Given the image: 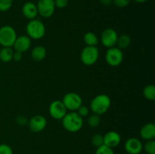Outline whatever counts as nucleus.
<instances>
[{
	"label": "nucleus",
	"instance_id": "obj_11",
	"mask_svg": "<svg viewBox=\"0 0 155 154\" xmlns=\"http://www.w3.org/2000/svg\"><path fill=\"white\" fill-rule=\"evenodd\" d=\"M47 125V120L42 115H36L28 121V126L33 133H39L43 131Z\"/></svg>",
	"mask_w": 155,
	"mask_h": 154
},
{
	"label": "nucleus",
	"instance_id": "obj_24",
	"mask_svg": "<svg viewBox=\"0 0 155 154\" xmlns=\"http://www.w3.org/2000/svg\"><path fill=\"white\" fill-rule=\"evenodd\" d=\"M144 149L148 154H155V141L154 140H147L144 145Z\"/></svg>",
	"mask_w": 155,
	"mask_h": 154
},
{
	"label": "nucleus",
	"instance_id": "obj_5",
	"mask_svg": "<svg viewBox=\"0 0 155 154\" xmlns=\"http://www.w3.org/2000/svg\"><path fill=\"white\" fill-rule=\"evenodd\" d=\"M99 57V51L96 46H86L80 53V60L86 66H92Z\"/></svg>",
	"mask_w": 155,
	"mask_h": 154
},
{
	"label": "nucleus",
	"instance_id": "obj_1",
	"mask_svg": "<svg viewBox=\"0 0 155 154\" xmlns=\"http://www.w3.org/2000/svg\"><path fill=\"white\" fill-rule=\"evenodd\" d=\"M61 121L64 128L71 133L77 132L83 128V118L76 111L67 113Z\"/></svg>",
	"mask_w": 155,
	"mask_h": 154
},
{
	"label": "nucleus",
	"instance_id": "obj_32",
	"mask_svg": "<svg viewBox=\"0 0 155 154\" xmlns=\"http://www.w3.org/2000/svg\"><path fill=\"white\" fill-rule=\"evenodd\" d=\"M16 121L19 125H25L26 124L28 123V120L26 117L23 116H19L16 118Z\"/></svg>",
	"mask_w": 155,
	"mask_h": 154
},
{
	"label": "nucleus",
	"instance_id": "obj_13",
	"mask_svg": "<svg viewBox=\"0 0 155 154\" xmlns=\"http://www.w3.org/2000/svg\"><path fill=\"white\" fill-rule=\"evenodd\" d=\"M15 51L24 53L30 49L31 47V39L28 36H21L17 37L13 46Z\"/></svg>",
	"mask_w": 155,
	"mask_h": 154
},
{
	"label": "nucleus",
	"instance_id": "obj_30",
	"mask_svg": "<svg viewBox=\"0 0 155 154\" xmlns=\"http://www.w3.org/2000/svg\"><path fill=\"white\" fill-rule=\"evenodd\" d=\"M55 8H64L68 5V0H54Z\"/></svg>",
	"mask_w": 155,
	"mask_h": 154
},
{
	"label": "nucleus",
	"instance_id": "obj_20",
	"mask_svg": "<svg viewBox=\"0 0 155 154\" xmlns=\"http://www.w3.org/2000/svg\"><path fill=\"white\" fill-rule=\"evenodd\" d=\"M130 44H131V38L130 37V36L127 34H123L121 36H118L117 45V48H119L120 49H127L130 46Z\"/></svg>",
	"mask_w": 155,
	"mask_h": 154
},
{
	"label": "nucleus",
	"instance_id": "obj_34",
	"mask_svg": "<svg viewBox=\"0 0 155 154\" xmlns=\"http://www.w3.org/2000/svg\"><path fill=\"white\" fill-rule=\"evenodd\" d=\"M133 1L136 2H137V3H145V2H146L148 0H133Z\"/></svg>",
	"mask_w": 155,
	"mask_h": 154
},
{
	"label": "nucleus",
	"instance_id": "obj_28",
	"mask_svg": "<svg viewBox=\"0 0 155 154\" xmlns=\"http://www.w3.org/2000/svg\"><path fill=\"white\" fill-rule=\"evenodd\" d=\"M77 113L81 116L82 118L83 117H86L89 115V109L88 108V107L85 105H81L80 107L78 108V110H77Z\"/></svg>",
	"mask_w": 155,
	"mask_h": 154
},
{
	"label": "nucleus",
	"instance_id": "obj_12",
	"mask_svg": "<svg viewBox=\"0 0 155 154\" xmlns=\"http://www.w3.org/2000/svg\"><path fill=\"white\" fill-rule=\"evenodd\" d=\"M124 149L128 154H140L143 149V145L139 139L130 137L126 141Z\"/></svg>",
	"mask_w": 155,
	"mask_h": 154
},
{
	"label": "nucleus",
	"instance_id": "obj_23",
	"mask_svg": "<svg viewBox=\"0 0 155 154\" xmlns=\"http://www.w3.org/2000/svg\"><path fill=\"white\" fill-rule=\"evenodd\" d=\"M91 143L95 147H99L104 144V137L101 134H95L91 138Z\"/></svg>",
	"mask_w": 155,
	"mask_h": 154
},
{
	"label": "nucleus",
	"instance_id": "obj_14",
	"mask_svg": "<svg viewBox=\"0 0 155 154\" xmlns=\"http://www.w3.org/2000/svg\"><path fill=\"white\" fill-rule=\"evenodd\" d=\"M103 137H104V145L112 149L117 146L121 142L120 134L115 131H108Z\"/></svg>",
	"mask_w": 155,
	"mask_h": 154
},
{
	"label": "nucleus",
	"instance_id": "obj_6",
	"mask_svg": "<svg viewBox=\"0 0 155 154\" xmlns=\"http://www.w3.org/2000/svg\"><path fill=\"white\" fill-rule=\"evenodd\" d=\"M104 58L109 66L117 67L119 66L124 60V53L122 50L117 47H112L107 48Z\"/></svg>",
	"mask_w": 155,
	"mask_h": 154
},
{
	"label": "nucleus",
	"instance_id": "obj_22",
	"mask_svg": "<svg viewBox=\"0 0 155 154\" xmlns=\"http://www.w3.org/2000/svg\"><path fill=\"white\" fill-rule=\"evenodd\" d=\"M87 122L91 128H97L101 123V118H100L99 115L93 113L92 115L89 116Z\"/></svg>",
	"mask_w": 155,
	"mask_h": 154
},
{
	"label": "nucleus",
	"instance_id": "obj_29",
	"mask_svg": "<svg viewBox=\"0 0 155 154\" xmlns=\"http://www.w3.org/2000/svg\"><path fill=\"white\" fill-rule=\"evenodd\" d=\"M131 0H113V4L117 8H125L130 5Z\"/></svg>",
	"mask_w": 155,
	"mask_h": 154
},
{
	"label": "nucleus",
	"instance_id": "obj_3",
	"mask_svg": "<svg viewBox=\"0 0 155 154\" xmlns=\"http://www.w3.org/2000/svg\"><path fill=\"white\" fill-rule=\"evenodd\" d=\"M26 32L30 39H41L44 37L46 32L45 25L43 23L38 19L31 20L26 26Z\"/></svg>",
	"mask_w": 155,
	"mask_h": 154
},
{
	"label": "nucleus",
	"instance_id": "obj_8",
	"mask_svg": "<svg viewBox=\"0 0 155 154\" xmlns=\"http://www.w3.org/2000/svg\"><path fill=\"white\" fill-rule=\"evenodd\" d=\"M38 14L44 18H49L54 14L55 5L54 0H39L36 4Z\"/></svg>",
	"mask_w": 155,
	"mask_h": 154
},
{
	"label": "nucleus",
	"instance_id": "obj_17",
	"mask_svg": "<svg viewBox=\"0 0 155 154\" xmlns=\"http://www.w3.org/2000/svg\"><path fill=\"white\" fill-rule=\"evenodd\" d=\"M47 51L42 45H37L34 47L31 51V57L35 61H42L45 58Z\"/></svg>",
	"mask_w": 155,
	"mask_h": 154
},
{
	"label": "nucleus",
	"instance_id": "obj_2",
	"mask_svg": "<svg viewBox=\"0 0 155 154\" xmlns=\"http://www.w3.org/2000/svg\"><path fill=\"white\" fill-rule=\"evenodd\" d=\"M111 105V100L108 95L105 94H100L92 98L90 102V109L95 114H104L108 111Z\"/></svg>",
	"mask_w": 155,
	"mask_h": 154
},
{
	"label": "nucleus",
	"instance_id": "obj_4",
	"mask_svg": "<svg viewBox=\"0 0 155 154\" xmlns=\"http://www.w3.org/2000/svg\"><path fill=\"white\" fill-rule=\"evenodd\" d=\"M16 30L12 26L5 25L0 28V45L12 47L17 39Z\"/></svg>",
	"mask_w": 155,
	"mask_h": 154
},
{
	"label": "nucleus",
	"instance_id": "obj_27",
	"mask_svg": "<svg viewBox=\"0 0 155 154\" xmlns=\"http://www.w3.org/2000/svg\"><path fill=\"white\" fill-rule=\"evenodd\" d=\"M0 154H13V150L9 145L2 143L0 144Z\"/></svg>",
	"mask_w": 155,
	"mask_h": 154
},
{
	"label": "nucleus",
	"instance_id": "obj_16",
	"mask_svg": "<svg viewBox=\"0 0 155 154\" xmlns=\"http://www.w3.org/2000/svg\"><path fill=\"white\" fill-rule=\"evenodd\" d=\"M140 137L145 140H154L155 137V125L153 122H148L142 125L139 131Z\"/></svg>",
	"mask_w": 155,
	"mask_h": 154
},
{
	"label": "nucleus",
	"instance_id": "obj_9",
	"mask_svg": "<svg viewBox=\"0 0 155 154\" xmlns=\"http://www.w3.org/2000/svg\"><path fill=\"white\" fill-rule=\"evenodd\" d=\"M118 36L117 31L113 28H106L101 33L100 39L103 46L109 48L117 45Z\"/></svg>",
	"mask_w": 155,
	"mask_h": 154
},
{
	"label": "nucleus",
	"instance_id": "obj_19",
	"mask_svg": "<svg viewBox=\"0 0 155 154\" xmlns=\"http://www.w3.org/2000/svg\"><path fill=\"white\" fill-rule=\"evenodd\" d=\"M83 41L86 46H97L99 42L98 36L92 32H87L83 36Z\"/></svg>",
	"mask_w": 155,
	"mask_h": 154
},
{
	"label": "nucleus",
	"instance_id": "obj_21",
	"mask_svg": "<svg viewBox=\"0 0 155 154\" xmlns=\"http://www.w3.org/2000/svg\"><path fill=\"white\" fill-rule=\"evenodd\" d=\"M143 95L148 101H154L155 86L154 85H148L145 86L143 89Z\"/></svg>",
	"mask_w": 155,
	"mask_h": 154
},
{
	"label": "nucleus",
	"instance_id": "obj_31",
	"mask_svg": "<svg viewBox=\"0 0 155 154\" xmlns=\"http://www.w3.org/2000/svg\"><path fill=\"white\" fill-rule=\"evenodd\" d=\"M23 58V54L21 52H18V51H14L13 54V58L12 60L15 62H19L22 60Z\"/></svg>",
	"mask_w": 155,
	"mask_h": 154
},
{
	"label": "nucleus",
	"instance_id": "obj_18",
	"mask_svg": "<svg viewBox=\"0 0 155 154\" xmlns=\"http://www.w3.org/2000/svg\"><path fill=\"white\" fill-rule=\"evenodd\" d=\"M14 51L12 47H2L0 49V61L8 63L13 58Z\"/></svg>",
	"mask_w": 155,
	"mask_h": 154
},
{
	"label": "nucleus",
	"instance_id": "obj_15",
	"mask_svg": "<svg viewBox=\"0 0 155 154\" xmlns=\"http://www.w3.org/2000/svg\"><path fill=\"white\" fill-rule=\"evenodd\" d=\"M21 11H22L24 18L30 20V21L36 19L38 15L36 4L32 2H27L24 3L22 6V8H21Z\"/></svg>",
	"mask_w": 155,
	"mask_h": 154
},
{
	"label": "nucleus",
	"instance_id": "obj_26",
	"mask_svg": "<svg viewBox=\"0 0 155 154\" xmlns=\"http://www.w3.org/2000/svg\"><path fill=\"white\" fill-rule=\"evenodd\" d=\"M95 154H114L113 149L103 144L102 146L97 148Z\"/></svg>",
	"mask_w": 155,
	"mask_h": 154
},
{
	"label": "nucleus",
	"instance_id": "obj_25",
	"mask_svg": "<svg viewBox=\"0 0 155 154\" xmlns=\"http://www.w3.org/2000/svg\"><path fill=\"white\" fill-rule=\"evenodd\" d=\"M12 5L13 0H0V11H8L12 7Z\"/></svg>",
	"mask_w": 155,
	"mask_h": 154
},
{
	"label": "nucleus",
	"instance_id": "obj_33",
	"mask_svg": "<svg viewBox=\"0 0 155 154\" xmlns=\"http://www.w3.org/2000/svg\"><path fill=\"white\" fill-rule=\"evenodd\" d=\"M99 2L104 6H110L113 3V0H99Z\"/></svg>",
	"mask_w": 155,
	"mask_h": 154
},
{
	"label": "nucleus",
	"instance_id": "obj_7",
	"mask_svg": "<svg viewBox=\"0 0 155 154\" xmlns=\"http://www.w3.org/2000/svg\"><path fill=\"white\" fill-rule=\"evenodd\" d=\"M61 101L67 110H70L71 112L77 111L79 107L83 105L81 96L76 92H68L65 94Z\"/></svg>",
	"mask_w": 155,
	"mask_h": 154
},
{
	"label": "nucleus",
	"instance_id": "obj_10",
	"mask_svg": "<svg viewBox=\"0 0 155 154\" xmlns=\"http://www.w3.org/2000/svg\"><path fill=\"white\" fill-rule=\"evenodd\" d=\"M49 114L53 119H62L67 113V109L61 101H52L48 107Z\"/></svg>",
	"mask_w": 155,
	"mask_h": 154
}]
</instances>
